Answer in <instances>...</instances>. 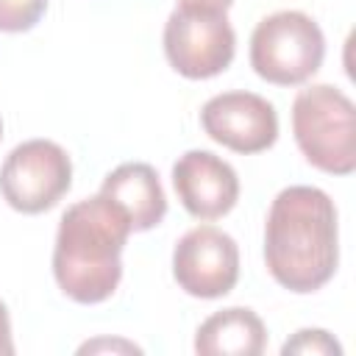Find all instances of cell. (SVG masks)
Returning <instances> with one entry per match:
<instances>
[{"label": "cell", "instance_id": "4fadbf2b", "mask_svg": "<svg viewBox=\"0 0 356 356\" xmlns=\"http://www.w3.org/2000/svg\"><path fill=\"white\" fill-rule=\"evenodd\" d=\"M281 353L289 356V353H300V356H339L342 353V345L323 328H300L292 339H286L281 345Z\"/></svg>", "mask_w": 356, "mask_h": 356}, {"label": "cell", "instance_id": "30bf717a", "mask_svg": "<svg viewBox=\"0 0 356 356\" xmlns=\"http://www.w3.org/2000/svg\"><path fill=\"white\" fill-rule=\"evenodd\" d=\"M100 195H106L125 211L131 231H150L167 214L161 181L156 170L145 161H125L111 170L100 186Z\"/></svg>", "mask_w": 356, "mask_h": 356}, {"label": "cell", "instance_id": "5bb4252c", "mask_svg": "<svg viewBox=\"0 0 356 356\" xmlns=\"http://www.w3.org/2000/svg\"><path fill=\"white\" fill-rule=\"evenodd\" d=\"M100 350H122V353H142L139 345L134 342H125V339H92V342H83L78 348V353H100Z\"/></svg>", "mask_w": 356, "mask_h": 356}, {"label": "cell", "instance_id": "52a82bcc", "mask_svg": "<svg viewBox=\"0 0 356 356\" xmlns=\"http://www.w3.org/2000/svg\"><path fill=\"white\" fill-rule=\"evenodd\" d=\"M172 275L192 298H222L239 278V248L217 225L186 231L172 250Z\"/></svg>", "mask_w": 356, "mask_h": 356}, {"label": "cell", "instance_id": "e0dca14e", "mask_svg": "<svg viewBox=\"0 0 356 356\" xmlns=\"http://www.w3.org/2000/svg\"><path fill=\"white\" fill-rule=\"evenodd\" d=\"M0 136H3V120H0Z\"/></svg>", "mask_w": 356, "mask_h": 356}, {"label": "cell", "instance_id": "8fae6325", "mask_svg": "<svg viewBox=\"0 0 356 356\" xmlns=\"http://www.w3.org/2000/svg\"><path fill=\"white\" fill-rule=\"evenodd\" d=\"M267 348V328L253 309L231 306L206 317L195 334L200 356H259Z\"/></svg>", "mask_w": 356, "mask_h": 356}, {"label": "cell", "instance_id": "3957f363", "mask_svg": "<svg viewBox=\"0 0 356 356\" xmlns=\"http://www.w3.org/2000/svg\"><path fill=\"white\" fill-rule=\"evenodd\" d=\"M292 134L312 167L331 175L356 170V108L342 89L331 83L300 89L292 103Z\"/></svg>", "mask_w": 356, "mask_h": 356}, {"label": "cell", "instance_id": "8992f818", "mask_svg": "<svg viewBox=\"0 0 356 356\" xmlns=\"http://www.w3.org/2000/svg\"><path fill=\"white\" fill-rule=\"evenodd\" d=\"M236 36L225 11L175 8L164 22V53L170 67L192 81L220 75L234 58Z\"/></svg>", "mask_w": 356, "mask_h": 356}, {"label": "cell", "instance_id": "2e32d148", "mask_svg": "<svg viewBox=\"0 0 356 356\" xmlns=\"http://www.w3.org/2000/svg\"><path fill=\"white\" fill-rule=\"evenodd\" d=\"M234 0H178V8H197V11H228Z\"/></svg>", "mask_w": 356, "mask_h": 356}, {"label": "cell", "instance_id": "9a60e30c", "mask_svg": "<svg viewBox=\"0 0 356 356\" xmlns=\"http://www.w3.org/2000/svg\"><path fill=\"white\" fill-rule=\"evenodd\" d=\"M14 353V342H11V320H8V309L0 300V356H11Z\"/></svg>", "mask_w": 356, "mask_h": 356}, {"label": "cell", "instance_id": "277c9868", "mask_svg": "<svg viewBox=\"0 0 356 356\" xmlns=\"http://www.w3.org/2000/svg\"><path fill=\"white\" fill-rule=\"evenodd\" d=\"M323 56V31L303 11H275L253 28L250 67L267 83L298 86L320 70Z\"/></svg>", "mask_w": 356, "mask_h": 356}, {"label": "cell", "instance_id": "ba28073f", "mask_svg": "<svg viewBox=\"0 0 356 356\" xmlns=\"http://www.w3.org/2000/svg\"><path fill=\"white\" fill-rule=\"evenodd\" d=\"M203 131L228 150L261 153L278 139V114L270 100L253 92H222L200 108Z\"/></svg>", "mask_w": 356, "mask_h": 356}, {"label": "cell", "instance_id": "7c38bea8", "mask_svg": "<svg viewBox=\"0 0 356 356\" xmlns=\"http://www.w3.org/2000/svg\"><path fill=\"white\" fill-rule=\"evenodd\" d=\"M47 8V0H0V31L22 33L31 31Z\"/></svg>", "mask_w": 356, "mask_h": 356}, {"label": "cell", "instance_id": "6da1fadb", "mask_svg": "<svg viewBox=\"0 0 356 356\" xmlns=\"http://www.w3.org/2000/svg\"><path fill=\"white\" fill-rule=\"evenodd\" d=\"M264 261L289 292L306 295L328 284L339 264V222L334 200L306 184L275 195L264 222Z\"/></svg>", "mask_w": 356, "mask_h": 356}, {"label": "cell", "instance_id": "5b68a950", "mask_svg": "<svg viewBox=\"0 0 356 356\" xmlns=\"http://www.w3.org/2000/svg\"><path fill=\"white\" fill-rule=\"evenodd\" d=\"M72 186V161L50 139L17 145L0 167V192L14 211L42 214L53 209Z\"/></svg>", "mask_w": 356, "mask_h": 356}, {"label": "cell", "instance_id": "9c48e42d", "mask_svg": "<svg viewBox=\"0 0 356 356\" xmlns=\"http://www.w3.org/2000/svg\"><path fill=\"white\" fill-rule=\"evenodd\" d=\"M172 186L184 209L197 220H217L239 200V178L211 150H186L172 164Z\"/></svg>", "mask_w": 356, "mask_h": 356}, {"label": "cell", "instance_id": "7a4b0ae2", "mask_svg": "<svg viewBox=\"0 0 356 356\" xmlns=\"http://www.w3.org/2000/svg\"><path fill=\"white\" fill-rule=\"evenodd\" d=\"M131 222L106 195L72 203L58 222L53 275L75 303H100L114 295L122 278V248Z\"/></svg>", "mask_w": 356, "mask_h": 356}]
</instances>
